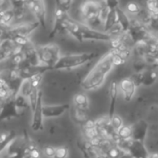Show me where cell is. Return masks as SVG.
<instances>
[{"mask_svg":"<svg viewBox=\"0 0 158 158\" xmlns=\"http://www.w3.org/2000/svg\"><path fill=\"white\" fill-rule=\"evenodd\" d=\"M43 102H42V92L40 91L36 106L35 110L33 111V117H32V123L31 127L34 131H40L43 130L44 125H43Z\"/></svg>","mask_w":158,"mask_h":158,"instance_id":"52a82bcc","label":"cell"},{"mask_svg":"<svg viewBox=\"0 0 158 158\" xmlns=\"http://www.w3.org/2000/svg\"><path fill=\"white\" fill-rule=\"evenodd\" d=\"M127 152L131 158H149L150 153L142 141L130 139L127 148Z\"/></svg>","mask_w":158,"mask_h":158,"instance_id":"8992f818","label":"cell"},{"mask_svg":"<svg viewBox=\"0 0 158 158\" xmlns=\"http://www.w3.org/2000/svg\"><path fill=\"white\" fill-rule=\"evenodd\" d=\"M16 137L17 136L14 131H6L0 133V153L9 148Z\"/></svg>","mask_w":158,"mask_h":158,"instance_id":"4fadbf2b","label":"cell"},{"mask_svg":"<svg viewBox=\"0 0 158 158\" xmlns=\"http://www.w3.org/2000/svg\"><path fill=\"white\" fill-rule=\"evenodd\" d=\"M69 154V150L67 147L64 146H60L56 148V152H55V156L54 158H67Z\"/></svg>","mask_w":158,"mask_h":158,"instance_id":"7402d4cb","label":"cell"},{"mask_svg":"<svg viewBox=\"0 0 158 158\" xmlns=\"http://www.w3.org/2000/svg\"><path fill=\"white\" fill-rule=\"evenodd\" d=\"M146 8L147 10L153 14L158 10V0H146Z\"/></svg>","mask_w":158,"mask_h":158,"instance_id":"603a6c76","label":"cell"},{"mask_svg":"<svg viewBox=\"0 0 158 158\" xmlns=\"http://www.w3.org/2000/svg\"><path fill=\"white\" fill-rule=\"evenodd\" d=\"M73 104H74L75 108H77L79 110H82V111L88 110L89 107L88 96L83 92L75 94L73 96Z\"/></svg>","mask_w":158,"mask_h":158,"instance_id":"5bb4252c","label":"cell"},{"mask_svg":"<svg viewBox=\"0 0 158 158\" xmlns=\"http://www.w3.org/2000/svg\"><path fill=\"white\" fill-rule=\"evenodd\" d=\"M37 55L42 65L53 68L60 60V50L56 44H48L36 48Z\"/></svg>","mask_w":158,"mask_h":158,"instance_id":"3957f363","label":"cell"},{"mask_svg":"<svg viewBox=\"0 0 158 158\" xmlns=\"http://www.w3.org/2000/svg\"><path fill=\"white\" fill-rule=\"evenodd\" d=\"M23 158H33V157H32L31 155H29V154H28V155H26V156H24Z\"/></svg>","mask_w":158,"mask_h":158,"instance_id":"f1b7e54d","label":"cell"},{"mask_svg":"<svg viewBox=\"0 0 158 158\" xmlns=\"http://www.w3.org/2000/svg\"><path fill=\"white\" fill-rule=\"evenodd\" d=\"M10 98H14L10 88L5 82V80H3V79L0 77V99L6 101Z\"/></svg>","mask_w":158,"mask_h":158,"instance_id":"e0dca14e","label":"cell"},{"mask_svg":"<svg viewBox=\"0 0 158 158\" xmlns=\"http://www.w3.org/2000/svg\"><path fill=\"white\" fill-rule=\"evenodd\" d=\"M102 3L110 7L111 9H114V7H116L118 4V0H102Z\"/></svg>","mask_w":158,"mask_h":158,"instance_id":"484cf974","label":"cell"},{"mask_svg":"<svg viewBox=\"0 0 158 158\" xmlns=\"http://www.w3.org/2000/svg\"><path fill=\"white\" fill-rule=\"evenodd\" d=\"M56 152V148L51 145H47L43 148V153L48 158H54Z\"/></svg>","mask_w":158,"mask_h":158,"instance_id":"cb8c5ba5","label":"cell"},{"mask_svg":"<svg viewBox=\"0 0 158 158\" xmlns=\"http://www.w3.org/2000/svg\"><path fill=\"white\" fill-rule=\"evenodd\" d=\"M127 153L126 151L121 149L119 146L111 145L105 152V156L107 158H122Z\"/></svg>","mask_w":158,"mask_h":158,"instance_id":"2e32d148","label":"cell"},{"mask_svg":"<svg viewBox=\"0 0 158 158\" xmlns=\"http://www.w3.org/2000/svg\"><path fill=\"white\" fill-rule=\"evenodd\" d=\"M29 155H31L33 158H40L41 157V152L39 151V149L34 144L29 152Z\"/></svg>","mask_w":158,"mask_h":158,"instance_id":"d4e9b609","label":"cell"},{"mask_svg":"<svg viewBox=\"0 0 158 158\" xmlns=\"http://www.w3.org/2000/svg\"><path fill=\"white\" fill-rule=\"evenodd\" d=\"M96 53L93 52H86L80 54H71L66 56H61L52 70H66L73 69L78 66H81L91 61L94 58H96Z\"/></svg>","mask_w":158,"mask_h":158,"instance_id":"7a4b0ae2","label":"cell"},{"mask_svg":"<svg viewBox=\"0 0 158 158\" xmlns=\"http://www.w3.org/2000/svg\"><path fill=\"white\" fill-rule=\"evenodd\" d=\"M114 67V52L110 51L104 55L88 73L81 83V88L85 90H93L98 89L104 83L107 74Z\"/></svg>","mask_w":158,"mask_h":158,"instance_id":"6da1fadb","label":"cell"},{"mask_svg":"<svg viewBox=\"0 0 158 158\" xmlns=\"http://www.w3.org/2000/svg\"><path fill=\"white\" fill-rule=\"evenodd\" d=\"M81 152H82V154H83V157L84 158H91V156H90V154L89 153V152H88V150L86 149V148H81Z\"/></svg>","mask_w":158,"mask_h":158,"instance_id":"83f0119b","label":"cell"},{"mask_svg":"<svg viewBox=\"0 0 158 158\" xmlns=\"http://www.w3.org/2000/svg\"><path fill=\"white\" fill-rule=\"evenodd\" d=\"M21 113L22 112L18 109L15 103L14 98L3 101L0 106V122L17 118L21 115Z\"/></svg>","mask_w":158,"mask_h":158,"instance_id":"5b68a950","label":"cell"},{"mask_svg":"<svg viewBox=\"0 0 158 158\" xmlns=\"http://www.w3.org/2000/svg\"><path fill=\"white\" fill-rule=\"evenodd\" d=\"M120 89L123 93L124 99L126 102H130L136 92V85L131 80V78H124L119 84Z\"/></svg>","mask_w":158,"mask_h":158,"instance_id":"7c38bea8","label":"cell"},{"mask_svg":"<svg viewBox=\"0 0 158 158\" xmlns=\"http://www.w3.org/2000/svg\"><path fill=\"white\" fill-rule=\"evenodd\" d=\"M52 70L51 68L45 66V65H36V66H32V65H23L19 69V73L21 77L23 80H28V79L33 78L34 76L39 75V74H44L46 72Z\"/></svg>","mask_w":158,"mask_h":158,"instance_id":"ba28073f","label":"cell"},{"mask_svg":"<svg viewBox=\"0 0 158 158\" xmlns=\"http://www.w3.org/2000/svg\"><path fill=\"white\" fill-rule=\"evenodd\" d=\"M131 127H132V138L131 139L134 140L144 142L147 137L148 129H149V124L147 123V121H145L144 119H140L137 121Z\"/></svg>","mask_w":158,"mask_h":158,"instance_id":"9c48e42d","label":"cell"},{"mask_svg":"<svg viewBox=\"0 0 158 158\" xmlns=\"http://www.w3.org/2000/svg\"><path fill=\"white\" fill-rule=\"evenodd\" d=\"M59 2H60V5L61 8L68 9V8H70L72 6L73 0H59Z\"/></svg>","mask_w":158,"mask_h":158,"instance_id":"4316f807","label":"cell"},{"mask_svg":"<svg viewBox=\"0 0 158 158\" xmlns=\"http://www.w3.org/2000/svg\"><path fill=\"white\" fill-rule=\"evenodd\" d=\"M14 101L15 103L18 107V109L22 112L23 110H24L25 108H27V106H30V102L27 97H25L24 95H23L22 93H18L15 97H14Z\"/></svg>","mask_w":158,"mask_h":158,"instance_id":"ffe728a7","label":"cell"},{"mask_svg":"<svg viewBox=\"0 0 158 158\" xmlns=\"http://www.w3.org/2000/svg\"><path fill=\"white\" fill-rule=\"evenodd\" d=\"M116 138L118 140H128L132 139V127L130 126H123L117 132Z\"/></svg>","mask_w":158,"mask_h":158,"instance_id":"ac0fdd59","label":"cell"},{"mask_svg":"<svg viewBox=\"0 0 158 158\" xmlns=\"http://www.w3.org/2000/svg\"><path fill=\"white\" fill-rule=\"evenodd\" d=\"M118 89L119 85L116 81H113L109 88V111H108V118L111 120L114 115L115 114V107H116V102L118 97Z\"/></svg>","mask_w":158,"mask_h":158,"instance_id":"8fae6325","label":"cell"},{"mask_svg":"<svg viewBox=\"0 0 158 158\" xmlns=\"http://www.w3.org/2000/svg\"><path fill=\"white\" fill-rule=\"evenodd\" d=\"M103 4L98 0H85L79 8V13L81 18L87 23L99 22V15Z\"/></svg>","mask_w":158,"mask_h":158,"instance_id":"277c9868","label":"cell"},{"mask_svg":"<svg viewBox=\"0 0 158 158\" xmlns=\"http://www.w3.org/2000/svg\"><path fill=\"white\" fill-rule=\"evenodd\" d=\"M158 79V73L155 70H148L146 72H144L143 73V81H142V85L146 86V87H150L152 86Z\"/></svg>","mask_w":158,"mask_h":158,"instance_id":"9a60e30c","label":"cell"},{"mask_svg":"<svg viewBox=\"0 0 158 158\" xmlns=\"http://www.w3.org/2000/svg\"><path fill=\"white\" fill-rule=\"evenodd\" d=\"M110 121H111V125H112L113 128H114L116 132L124 126V124H123V119H122L119 115H117V114H114V117H113Z\"/></svg>","mask_w":158,"mask_h":158,"instance_id":"44dd1931","label":"cell"},{"mask_svg":"<svg viewBox=\"0 0 158 158\" xmlns=\"http://www.w3.org/2000/svg\"><path fill=\"white\" fill-rule=\"evenodd\" d=\"M68 103L59 104V105H46L43 106V115L46 118H55L62 115L68 109Z\"/></svg>","mask_w":158,"mask_h":158,"instance_id":"30bf717a","label":"cell"},{"mask_svg":"<svg viewBox=\"0 0 158 158\" xmlns=\"http://www.w3.org/2000/svg\"><path fill=\"white\" fill-rule=\"evenodd\" d=\"M126 10H127V12H128L129 14L137 16V15L140 14V12L142 10V7L139 2L135 1V0H131V1L127 3Z\"/></svg>","mask_w":158,"mask_h":158,"instance_id":"d6986e66","label":"cell"}]
</instances>
